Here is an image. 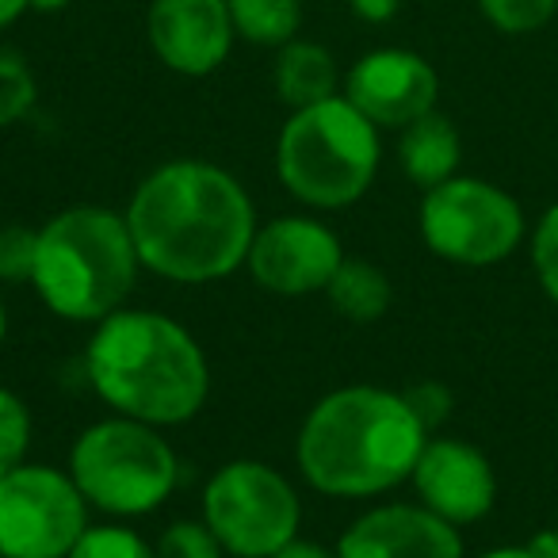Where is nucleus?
Returning a JSON list of instances; mask_svg holds the SVG:
<instances>
[{
	"instance_id": "20e7f679",
	"label": "nucleus",
	"mask_w": 558,
	"mask_h": 558,
	"mask_svg": "<svg viewBox=\"0 0 558 558\" xmlns=\"http://www.w3.org/2000/svg\"><path fill=\"white\" fill-rule=\"evenodd\" d=\"M138 268L126 215L108 207H70L39 226L32 288L58 318L100 326L123 311Z\"/></svg>"
},
{
	"instance_id": "2f4dec72",
	"label": "nucleus",
	"mask_w": 558,
	"mask_h": 558,
	"mask_svg": "<svg viewBox=\"0 0 558 558\" xmlns=\"http://www.w3.org/2000/svg\"><path fill=\"white\" fill-rule=\"evenodd\" d=\"M27 4H32V12H43V16H50V12H65L73 0H27Z\"/></svg>"
},
{
	"instance_id": "39448f33",
	"label": "nucleus",
	"mask_w": 558,
	"mask_h": 558,
	"mask_svg": "<svg viewBox=\"0 0 558 558\" xmlns=\"http://www.w3.org/2000/svg\"><path fill=\"white\" fill-rule=\"evenodd\" d=\"M379 161V126L344 96L291 111L276 142V172L283 187L318 210H344L364 199Z\"/></svg>"
},
{
	"instance_id": "423d86ee",
	"label": "nucleus",
	"mask_w": 558,
	"mask_h": 558,
	"mask_svg": "<svg viewBox=\"0 0 558 558\" xmlns=\"http://www.w3.org/2000/svg\"><path fill=\"white\" fill-rule=\"evenodd\" d=\"M70 474L93 509L108 517H146L172 497L180 463L161 428L134 417H108L77 436Z\"/></svg>"
},
{
	"instance_id": "7c9ffc66",
	"label": "nucleus",
	"mask_w": 558,
	"mask_h": 558,
	"mask_svg": "<svg viewBox=\"0 0 558 558\" xmlns=\"http://www.w3.org/2000/svg\"><path fill=\"white\" fill-rule=\"evenodd\" d=\"M532 547L539 550L543 558H558V524H550V527H543L539 535L532 539Z\"/></svg>"
},
{
	"instance_id": "f3484780",
	"label": "nucleus",
	"mask_w": 558,
	"mask_h": 558,
	"mask_svg": "<svg viewBox=\"0 0 558 558\" xmlns=\"http://www.w3.org/2000/svg\"><path fill=\"white\" fill-rule=\"evenodd\" d=\"M329 303L341 318L356 322V326H372L395 303V288H390L387 271L372 260H356V256H344L341 268L333 271L326 288Z\"/></svg>"
},
{
	"instance_id": "6ab92c4d",
	"label": "nucleus",
	"mask_w": 558,
	"mask_h": 558,
	"mask_svg": "<svg viewBox=\"0 0 558 558\" xmlns=\"http://www.w3.org/2000/svg\"><path fill=\"white\" fill-rule=\"evenodd\" d=\"M39 100L35 73L16 50L0 47V126H12L27 116Z\"/></svg>"
},
{
	"instance_id": "1a4fd4ad",
	"label": "nucleus",
	"mask_w": 558,
	"mask_h": 558,
	"mask_svg": "<svg viewBox=\"0 0 558 558\" xmlns=\"http://www.w3.org/2000/svg\"><path fill=\"white\" fill-rule=\"evenodd\" d=\"M88 527V501L73 474L20 463L0 474V558H70Z\"/></svg>"
},
{
	"instance_id": "aec40b11",
	"label": "nucleus",
	"mask_w": 558,
	"mask_h": 558,
	"mask_svg": "<svg viewBox=\"0 0 558 558\" xmlns=\"http://www.w3.org/2000/svg\"><path fill=\"white\" fill-rule=\"evenodd\" d=\"M478 12L501 35H535L558 16V0H478Z\"/></svg>"
},
{
	"instance_id": "0eeeda50",
	"label": "nucleus",
	"mask_w": 558,
	"mask_h": 558,
	"mask_svg": "<svg viewBox=\"0 0 558 558\" xmlns=\"http://www.w3.org/2000/svg\"><path fill=\"white\" fill-rule=\"evenodd\" d=\"M417 222L425 245L459 268H494L527 238L520 203L505 187L478 177H451L428 187Z\"/></svg>"
},
{
	"instance_id": "f257e3e1",
	"label": "nucleus",
	"mask_w": 558,
	"mask_h": 558,
	"mask_svg": "<svg viewBox=\"0 0 558 558\" xmlns=\"http://www.w3.org/2000/svg\"><path fill=\"white\" fill-rule=\"evenodd\" d=\"M142 268L172 283H215L248 260L256 210L233 172L210 161H165L126 203Z\"/></svg>"
},
{
	"instance_id": "9b49d317",
	"label": "nucleus",
	"mask_w": 558,
	"mask_h": 558,
	"mask_svg": "<svg viewBox=\"0 0 558 558\" xmlns=\"http://www.w3.org/2000/svg\"><path fill=\"white\" fill-rule=\"evenodd\" d=\"M341 96L356 111H364L379 131H402L413 119L436 111L440 77L417 50L383 47L352 62Z\"/></svg>"
},
{
	"instance_id": "dca6fc26",
	"label": "nucleus",
	"mask_w": 558,
	"mask_h": 558,
	"mask_svg": "<svg viewBox=\"0 0 558 558\" xmlns=\"http://www.w3.org/2000/svg\"><path fill=\"white\" fill-rule=\"evenodd\" d=\"M271 81H276V96L288 104L291 111L341 96L337 58L329 54L322 43H311V39H291L279 47Z\"/></svg>"
},
{
	"instance_id": "a878e982",
	"label": "nucleus",
	"mask_w": 558,
	"mask_h": 558,
	"mask_svg": "<svg viewBox=\"0 0 558 558\" xmlns=\"http://www.w3.org/2000/svg\"><path fill=\"white\" fill-rule=\"evenodd\" d=\"M402 395H405L410 410L417 413V421L428 428V433H436V428H440L444 421L451 417V410H456V395H451V390L444 387L440 379L413 383V387H405Z\"/></svg>"
},
{
	"instance_id": "bb28decb",
	"label": "nucleus",
	"mask_w": 558,
	"mask_h": 558,
	"mask_svg": "<svg viewBox=\"0 0 558 558\" xmlns=\"http://www.w3.org/2000/svg\"><path fill=\"white\" fill-rule=\"evenodd\" d=\"M349 9L364 24H390L402 9V0H349Z\"/></svg>"
},
{
	"instance_id": "7ed1b4c3",
	"label": "nucleus",
	"mask_w": 558,
	"mask_h": 558,
	"mask_svg": "<svg viewBox=\"0 0 558 558\" xmlns=\"http://www.w3.org/2000/svg\"><path fill=\"white\" fill-rule=\"evenodd\" d=\"M88 383L119 413L154 428L184 425L210 395L199 341L157 311H116L96 326L85 352Z\"/></svg>"
},
{
	"instance_id": "c85d7f7f",
	"label": "nucleus",
	"mask_w": 558,
	"mask_h": 558,
	"mask_svg": "<svg viewBox=\"0 0 558 558\" xmlns=\"http://www.w3.org/2000/svg\"><path fill=\"white\" fill-rule=\"evenodd\" d=\"M474 558H543L532 543H509V547H494V550H482Z\"/></svg>"
},
{
	"instance_id": "2eb2a0df",
	"label": "nucleus",
	"mask_w": 558,
	"mask_h": 558,
	"mask_svg": "<svg viewBox=\"0 0 558 558\" xmlns=\"http://www.w3.org/2000/svg\"><path fill=\"white\" fill-rule=\"evenodd\" d=\"M459 161H463V138L448 116L428 111V116L413 119L410 126H402L398 165H402L405 180H413L421 192L459 177Z\"/></svg>"
},
{
	"instance_id": "473e14b6",
	"label": "nucleus",
	"mask_w": 558,
	"mask_h": 558,
	"mask_svg": "<svg viewBox=\"0 0 558 558\" xmlns=\"http://www.w3.org/2000/svg\"><path fill=\"white\" fill-rule=\"evenodd\" d=\"M9 333V311H4V299H0V341Z\"/></svg>"
},
{
	"instance_id": "4be33fe9",
	"label": "nucleus",
	"mask_w": 558,
	"mask_h": 558,
	"mask_svg": "<svg viewBox=\"0 0 558 558\" xmlns=\"http://www.w3.org/2000/svg\"><path fill=\"white\" fill-rule=\"evenodd\" d=\"M70 558H157L154 547L134 527L123 524H88L85 535L73 543Z\"/></svg>"
},
{
	"instance_id": "9d476101",
	"label": "nucleus",
	"mask_w": 558,
	"mask_h": 558,
	"mask_svg": "<svg viewBox=\"0 0 558 558\" xmlns=\"http://www.w3.org/2000/svg\"><path fill=\"white\" fill-rule=\"evenodd\" d=\"M341 260V238L326 222L306 215H283L256 226L245 268L268 295L303 299L318 291L326 295Z\"/></svg>"
},
{
	"instance_id": "393cba45",
	"label": "nucleus",
	"mask_w": 558,
	"mask_h": 558,
	"mask_svg": "<svg viewBox=\"0 0 558 558\" xmlns=\"http://www.w3.org/2000/svg\"><path fill=\"white\" fill-rule=\"evenodd\" d=\"M35 253H39V230L4 226L0 230V283H32Z\"/></svg>"
},
{
	"instance_id": "ddd939ff",
	"label": "nucleus",
	"mask_w": 558,
	"mask_h": 558,
	"mask_svg": "<svg viewBox=\"0 0 558 558\" xmlns=\"http://www.w3.org/2000/svg\"><path fill=\"white\" fill-rule=\"evenodd\" d=\"M146 35L157 62L180 77L222 70L238 39L226 0H149Z\"/></svg>"
},
{
	"instance_id": "f03ea898",
	"label": "nucleus",
	"mask_w": 558,
	"mask_h": 558,
	"mask_svg": "<svg viewBox=\"0 0 558 558\" xmlns=\"http://www.w3.org/2000/svg\"><path fill=\"white\" fill-rule=\"evenodd\" d=\"M428 436L402 390L341 387L306 413L295 459L318 494L379 497L410 482Z\"/></svg>"
},
{
	"instance_id": "cd10ccee",
	"label": "nucleus",
	"mask_w": 558,
	"mask_h": 558,
	"mask_svg": "<svg viewBox=\"0 0 558 558\" xmlns=\"http://www.w3.org/2000/svg\"><path fill=\"white\" fill-rule=\"evenodd\" d=\"M271 558H337V550L322 547V543H311V539H291L288 547H279Z\"/></svg>"
},
{
	"instance_id": "5701e85b",
	"label": "nucleus",
	"mask_w": 558,
	"mask_h": 558,
	"mask_svg": "<svg viewBox=\"0 0 558 558\" xmlns=\"http://www.w3.org/2000/svg\"><path fill=\"white\" fill-rule=\"evenodd\" d=\"M157 558H222V543L215 539L203 520H177L161 532V539L154 543Z\"/></svg>"
},
{
	"instance_id": "f8f14e48",
	"label": "nucleus",
	"mask_w": 558,
	"mask_h": 558,
	"mask_svg": "<svg viewBox=\"0 0 558 558\" xmlns=\"http://www.w3.org/2000/svg\"><path fill=\"white\" fill-rule=\"evenodd\" d=\"M410 482L421 497L417 505L456 527L478 524L497 505L494 463L486 459V451L459 436H428Z\"/></svg>"
},
{
	"instance_id": "4468645a",
	"label": "nucleus",
	"mask_w": 558,
	"mask_h": 558,
	"mask_svg": "<svg viewBox=\"0 0 558 558\" xmlns=\"http://www.w3.org/2000/svg\"><path fill=\"white\" fill-rule=\"evenodd\" d=\"M337 558H466L456 524L425 505H379L349 524Z\"/></svg>"
},
{
	"instance_id": "6e6552de",
	"label": "nucleus",
	"mask_w": 558,
	"mask_h": 558,
	"mask_svg": "<svg viewBox=\"0 0 558 558\" xmlns=\"http://www.w3.org/2000/svg\"><path fill=\"white\" fill-rule=\"evenodd\" d=\"M203 524L226 555L271 558L288 547L303 524V501L276 466L233 459L210 474L203 489Z\"/></svg>"
},
{
	"instance_id": "a211bd4d",
	"label": "nucleus",
	"mask_w": 558,
	"mask_h": 558,
	"mask_svg": "<svg viewBox=\"0 0 558 558\" xmlns=\"http://www.w3.org/2000/svg\"><path fill=\"white\" fill-rule=\"evenodd\" d=\"M238 39L253 47H283L299 39L303 27V0H226Z\"/></svg>"
},
{
	"instance_id": "412c9836",
	"label": "nucleus",
	"mask_w": 558,
	"mask_h": 558,
	"mask_svg": "<svg viewBox=\"0 0 558 558\" xmlns=\"http://www.w3.org/2000/svg\"><path fill=\"white\" fill-rule=\"evenodd\" d=\"M32 448V410L16 390L0 387V474L27 463Z\"/></svg>"
},
{
	"instance_id": "c756f323",
	"label": "nucleus",
	"mask_w": 558,
	"mask_h": 558,
	"mask_svg": "<svg viewBox=\"0 0 558 558\" xmlns=\"http://www.w3.org/2000/svg\"><path fill=\"white\" fill-rule=\"evenodd\" d=\"M24 12H32V4H27V0H0V32L16 24Z\"/></svg>"
},
{
	"instance_id": "b1692460",
	"label": "nucleus",
	"mask_w": 558,
	"mask_h": 558,
	"mask_svg": "<svg viewBox=\"0 0 558 558\" xmlns=\"http://www.w3.org/2000/svg\"><path fill=\"white\" fill-rule=\"evenodd\" d=\"M532 271L543 295L558 306V203H550L532 226Z\"/></svg>"
}]
</instances>
